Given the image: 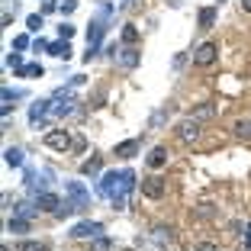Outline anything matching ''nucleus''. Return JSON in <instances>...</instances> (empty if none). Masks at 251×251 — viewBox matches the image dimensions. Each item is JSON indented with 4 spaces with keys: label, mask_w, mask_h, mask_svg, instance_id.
I'll return each instance as SVG.
<instances>
[{
    "label": "nucleus",
    "mask_w": 251,
    "mask_h": 251,
    "mask_svg": "<svg viewBox=\"0 0 251 251\" xmlns=\"http://www.w3.org/2000/svg\"><path fill=\"white\" fill-rule=\"evenodd\" d=\"M49 184H52V171H39V168H26L23 171V187H26V193H29L32 200L39 197V193L49 190Z\"/></svg>",
    "instance_id": "nucleus-1"
},
{
    "label": "nucleus",
    "mask_w": 251,
    "mask_h": 251,
    "mask_svg": "<svg viewBox=\"0 0 251 251\" xmlns=\"http://www.w3.org/2000/svg\"><path fill=\"white\" fill-rule=\"evenodd\" d=\"M103 232H106V226L100 219H81V222H74V226H71L68 235L77 238V242H94V238H100Z\"/></svg>",
    "instance_id": "nucleus-2"
},
{
    "label": "nucleus",
    "mask_w": 251,
    "mask_h": 251,
    "mask_svg": "<svg viewBox=\"0 0 251 251\" xmlns=\"http://www.w3.org/2000/svg\"><path fill=\"white\" fill-rule=\"evenodd\" d=\"M123 177H126V168L123 171H103V174H100V184H97V193L113 200L119 193V187H123Z\"/></svg>",
    "instance_id": "nucleus-3"
},
{
    "label": "nucleus",
    "mask_w": 251,
    "mask_h": 251,
    "mask_svg": "<svg viewBox=\"0 0 251 251\" xmlns=\"http://www.w3.org/2000/svg\"><path fill=\"white\" fill-rule=\"evenodd\" d=\"M65 197H71V203L77 206V213H87L90 206V193L81 180H65Z\"/></svg>",
    "instance_id": "nucleus-4"
},
{
    "label": "nucleus",
    "mask_w": 251,
    "mask_h": 251,
    "mask_svg": "<svg viewBox=\"0 0 251 251\" xmlns=\"http://www.w3.org/2000/svg\"><path fill=\"white\" fill-rule=\"evenodd\" d=\"M216 58H219V42H213V39L193 49V65H197V68H209V65H216Z\"/></svg>",
    "instance_id": "nucleus-5"
},
{
    "label": "nucleus",
    "mask_w": 251,
    "mask_h": 251,
    "mask_svg": "<svg viewBox=\"0 0 251 251\" xmlns=\"http://www.w3.org/2000/svg\"><path fill=\"white\" fill-rule=\"evenodd\" d=\"M116 65L123 68V71H135V68L142 65V49H139V45H119Z\"/></svg>",
    "instance_id": "nucleus-6"
},
{
    "label": "nucleus",
    "mask_w": 251,
    "mask_h": 251,
    "mask_svg": "<svg viewBox=\"0 0 251 251\" xmlns=\"http://www.w3.org/2000/svg\"><path fill=\"white\" fill-rule=\"evenodd\" d=\"M52 110H55V100H52V97L29 103V126H32V129H36V126H45V119L52 116Z\"/></svg>",
    "instance_id": "nucleus-7"
},
{
    "label": "nucleus",
    "mask_w": 251,
    "mask_h": 251,
    "mask_svg": "<svg viewBox=\"0 0 251 251\" xmlns=\"http://www.w3.org/2000/svg\"><path fill=\"white\" fill-rule=\"evenodd\" d=\"M132 190H135V171H132V168H126L123 187H119V193L110 200V203H113V209H126V206H129V197H132Z\"/></svg>",
    "instance_id": "nucleus-8"
},
{
    "label": "nucleus",
    "mask_w": 251,
    "mask_h": 251,
    "mask_svg": "<svg viewBox=\"0 0 251 251\" xmlns=\"http://www.w3.org/2000/svg\"><path fill=\"white\" fill-rule=\"evenodd\" d=\"M164 190H168V180L161 177V174H148V177H142V193H145L148 200H161Z\"/></svg>",
    "instance_id": "nucleus-9"
},
{
    "label": "nucleus",
    "mask_w": 251,
    "mask_h": 251,
    "mask_svg": "<svg viewBox=\"0 0 251 251\" xmlns=\"http://www.w3.org/2000/svg\"><path fill=\"white\" fill-rule=\"evenodd\" d=\"M174 132H177V139L180 142H197L200 139V119H193V116H187V119H180L177 126H174Z\"/></svg>",
    "instance_id": "nucleus-10"
},
{
    "label": "nucleus",
    "mask_w": 251,
    "mask_h": 251,
    "mask_svg": "<svg viewBox=\"0 0 251 251\" xmlns=\"http://www.w3.org/2000/svg\"><path fill=\"white\" fill-rule=\"evenodd\" d=\"M42 142H45L49 148H55V151H68V148L74 145V139L65 132V129H52V132H45Z\"/></svg>",
    "instance_id": "nucleus-11"
},
{
    "label": "nucleus",
    "mask_w": 251,
    "mask_h": 251,
    "mask_svg": "<svg viewBox=\"0 0 251 251\" xmlns=\"http://www.w3.org/2000/svg\"><path fill=\"white\" fill-rule=\"evenodd\" d=\"M168 158H171L168 145H155L145 155V164H148V171H161V168H168Z\"/></svg>",
    "instance_id": "nucleus-12"
},
{
    "label": "nucleus",
    "mask_w": 251,
    "mask_h": 251,
    "mask_svg": "<svg viewBox=\"0 0 251 251\" xmlns=\"http://www.w3.org/2000/svg\"><path fill=\"white\" fill-rule=\"evenodd\" d=\"M139 151H142V139H126V142H119V145L113 148V155H116V158H123V161L135 158Z\"/></svg>",
    "instance_id": "nucleus-13"
},
{
    "label": "nucleus",
    "mask_w": 251,
    "mask_h": 251,
    "mask_svg": "<svg viewBox=\"0 0 251 251\" xmlns=\"http://www.w3.org/2000/svg\"><path fill=\"white\" fill-rule=\"evenodd\" d=\"M216 20H219V7H203L197 13V29L200 32H209L216 26Z\"/></svg>",
    "instance_id": "nucleus-14"
},
{
    "label": "nucleus",
    "mask_w": 251,
    "mask_h": 251,
    "mask_svg": "<svg viewBox=\"0 0 251 251\" xmlns=\"http://www.w3.org/2000/svg\"><path fill=\"white\" fill-rule=\"evenodd\" d=\"M61 203H65V200H61L58 193H52V190H45V193H39V197H36V206L42 209V213H55Z\"/></svg>",
    "instance_id": "nucleus-15"
},
{
    "label": "nucleus",
    "mask_w": 251,
    "mask_h": 251,
    "mask_svg": "<svg viewBox=\"0 0 251 251\" xmlns=\"http://www.w3.org/2000/svg\"><path fill=\"white\" fill-rule=\"evenodd\" d=\"M3 164H7V168H23V164H26V151H23L20 145L3 148Z\"/></svg>",
    "instance_id": "nucleus-16"
},
{
    "label": "nucleus",
    "mask_w": 251,
    "mask_h": 251,
    "mask_svg": "<svg viewBox=\"0 0 251 251\" xmlns=\"http://www.w3.org/2000/svg\"><path fill=\"white\" fill-rule=\"evenodd\" d=\"M171 113H174V103H164V106H158V110L151 113V119H148V129H151V132H155V129H161V126L171 119Z\"/></svg>",
    "instance_id": "nucleus-17"
},
{
    "label": "nucleus",
    "mask_w": 251,
    "mask_h": 251,
    "mask_svg": "<svg viewBox=\"0 0 251 251\" xmlns=\"http://www.w3.org/2000/svg\"><path fill=\"white\" fill-rule=\"evenodd\" d=\"M174 242V226H155L151 229V245H158V248H164V245Z\"/></svg>",
    "instance_id": "nucleus-18"
},
{
    "label": "nucleus",
    "mask_w": 251,
    "mask_h": 251,
    "mask_svg": "<svg viewBox=\"0 0 251 251\" xmlns=\"http://www.w3.org/2000/svg\"><path fill=\"white\" fill-rule=\"evenodd\" d=\"M81 174H84V177H100V174H103V158L90 155L87 161H81Z\"/></svg>",
    "instance_id": "nucleus-19"
},
{
    "label": "nucleus",
    "mask_w": 251,
    "mask_h": 251,
    "mask_svg": "<svg viewBox=\"0 0 251 251\" xmlns=\"http://www.w3.org/2000/svg\"><path fill=\"white\" fill-rule=\"evenodd\" d=\"M42 209L36 206V200H23V203H13V216H23V219H36Z\"/></svg>",
    "instance_id": "nucleus-20"
},
{
    "label": "nucleus",
    "mask_w": 251,
    "mask_h": 251,
    "mask_svg": "<svg viewBox=\"0 0 251 251\" xmlns=\"http://www.w3.org/2000/svg\"><path fill=\"white\" fill-rule=\"evenodd\" d=\"M29 229H32V219H23V216L7 219V232H13V235H26Z\"/></svg>",
    "instance_id": "nucleus-21"
},
{
    "label": "nucleus",
    "mask_w": 251,
    "mask_h": 251,
    "mask_svg": "<svg viewBox=\"0 0 251 251\" xmlns=\"http://www.w3.org/2000/svg\"><path fill=\"white\" fill-rule=\"evenodd\" d=\"M71 42H68V39H58V42H52V49H49V55H55V58H61V61H68L71 58Z\"/></svg>",
    "instance_id": "nucleus-22"
},
{
    "label": "nucleus",
    "mask_w": 251,
    "mask_h": 251,
    "mask_svg": "<svg viewBox=\"0 0 251 251\" xmlns=\"http://www.w3.org/2000/svg\"><path fill=\"white\" fill-rule=\"evenodd\" d=\"M16 74H20V77H26V81H36V77H42V74H45V68L39 65V61H29V65H23Z\"/></svg>",
    "instance_id": "nucleus-23"
},
{
    "label": "nucleus",
    "mask_w": 251,
    "mask_h": 251,
    "mask_svg": "<svg viewBox=\"0 0 251 251\" xmlns=\"http://www.w3.org/2000/svg\"><path fill=\"white\" fill-rule=\"evenodd\" d=\"M119 45H139V26L135 23H126L123 36H119Z\"/></svg>",
    "instance_id": "nucleus-24"
},
{
    "label": "nucleus",
    "mask_w": 251,
    "mask_h": 251,
    "mask_svg": "<svg viewBox=\"0 0 251 251\" xmlns=\"http://www.w3.org/2000/svg\"><path fill=\"white\" fill-rule=\"evenodd\" d=\"M232 132H235V139L251 142V119H235L232 123Z\"/></svg>",
    "instance_id": "nucleus-25"
},
{
    "label": "nucleus",
    "mask_w": 251,
    "mask_h": 251,
    "mask_svg": "<svg viewBox=\"0 0 251 251\" xmlns=\"http://www.w3.org/2000/svg\"><path fill=\"white\" fill-rule=\"evenodd\" d=\"M23 97H26V90H20V87H10V84L0 87V100L3 103H13V100H23Z\"/></svg>",
    "instance_id": "nucleus-26"
},
{
    "label": "nucleus",
    "mask_w": 251,
    "mask_h": 251,
    "mask_svg": "<svg viewBox=\"0 0 251 251\" xmlns=\"http://www.w3.org/2000/svg\"><path fill=\"white\" fill-rule=\"evenodd\" d=\"M71 113H74V100H61V103H55L52 116L55 119H65V116H71Z\"/></svg>",
    "instance_id": "nucleus-27"
},
{
    "label": "nucleus",
    "mask_w": 251,
    "mask_h": 251,
    "mask_svg": "<svg viewBox=\"0 0 251 251\" xmlns=\"http://www.w3.org/2000/svg\"><path fill=\"white\" fill-rule=\"evenodd\" d=\"M42 26H45V13H29L26 16V29L29 32H39Z\"/></svg>",
    "instance_id": "nucleus-28"
},
{
    "label": "nucleus",
    "mask_w": 251,
    "mask_h": 251,
    "mask_svg": "<svg viewBox=\"0 0 251 251\" xmlns=\"http://www.w3.org/2000/svg\"><path fill=\"white\" fill-rule=\"evenodd\" d=\"M71 213H77V206H74V203H71V200H65V203H61V206L58 209H55V219H68V216H71Z\"/></svg>",
    "instance_id": "nucleus-29"
},
{
    "label": "nucleus",
    "mask_w": 251,
    "mask_h": 251,
    "mask_svg": "<svg viewBox=\"0 0 251 251\" xmlns=\"http://www.w3.org/2000/svg\"><path fill=\"white\" fill-rule=\"evenodd\" d=\"M3 65H7V68H13V71H20V68L26 65V61H23V55H20V52H10L7 58H3Z\"/></svg>",
    "instance_id": "nucleus-30"
},
{
    "label": "nucleus",
    "mask_w": 251,
    "mask_h": 251,
    "mask_svg": "<svg viewBox=\"0 0 251 251\" xmlns=\"http://www.w3.org/2000/svg\"><path fill=\"white\" fill-rule=\"evenodd\" d=\"M77 10V0H61L58 3V13H61V20H68V16Z\"/></svg>",
    "instance_id": "nucleus-31"
},
{
    "label": "nucleus",
    "mask_w": 251,
    "mask_h": 251,
    "mask_svg": "<svg viewBox=\"0 0 251 251\" xmlns=\"http://www.w3.org/2000/svg\"><path fill=\"white\" fill-rule=\"evenodd\" d=\"M74 23H68V20H61V26H58V39H68V42H71V36H74Z\"/></svg>",
    "instance_id": "nucleus-32"
},
{
    "label": "nucleus",
    "mask_w": 251,
    "mask_h": 251,
    "mask_svg": "<svg viewBox=\"0 0 251 251\" xmlns=\"http://www.w3.org/2000/svg\"><path fill=\"white\" fill-rule=\"evenodd\" d=\"M13 49L16 52H26V49H32V39L29 36H13Z\"/></svg>",
    "instance_id": "nucleus-33"
},
{
    "label": "nucleus",
    "mask_w": 251,
    "mask_h": 251,
    "mask_svg": "<svg viewBox=\"0 0 251 251\" xmlns=\"http://www.w3.org/2000/svg\"><path fill=\"white\" fill-rule=\"evenodd\" d=\"M49 49H52V42H49V39H42V36H39V39H32V52H49Z\"/></svg>",
    "instance_id": "nucleus-34"
},
{
    "label": "nucleus",
    "mask_w": 251,
    "mask_h": 251,
    "mask_svg": "<svg viewBox=\"0 0 251 251\" xmlns=\"http://www.w3.org/2000/svg\"><path fill=\"white\" fill-rule=\"evenodd\" d=\"M90 248H113V238L110 235H100V238H94V242H90Z\"/></svg>",
    "instance_id": "nucleus-35"
},
{
    "label": "nucleus",
    "mask_w": 251,
    "mask_h": 251,
    "mask_svg": "<svg viewBox=\"0 0 251 251\" xmlns=\"http://www.w3.org/2000/svg\"><path fill=\"white\" fill-rule=\"evenodd\" d=\"M16 248H26V251H39V248H45V242H32V238H26V242H20Z\"/></svg>",
    "instance_id": "nucleus-36"
},
{
    "label": "nucleus",
    "mask_w": 251,
    "mask_h": 251,
    "mask_svg": "<svg viewBox=\"0 0 251 251\" xmlns=\"http://www.w3.org/2000/svg\"><path fill=\"white\" fill-rule=\"evenodd\" d=\"M190 116H193V119H203V116H213V103H203V106H200V110H197V113H190Z\"/></svg>",
    "instance_id": "nucleus-37"
},
{
    "label": "nucleus",
    "mask_w": 251,
    "mask_h": 251,
    "mask_svg": "<svg viewBox=\"0 0 251 251\" xmlns=\"http://www.w3.org/2000/svg\"><path fill=\"white\" fill-rule=\"evenodd\" d=\"M58 3L61 0H42V13H58Z\"/></svg>",
    "instance_id": "nucleus-38"
},
{
    "label": "nucleus",
    "mask_w": 251,
    "mask_h": 251,
    "mask_svg": "<svg viewBox=\"0 0 251 251\" xmlns=\"http://www.w3.org/2000/svg\"><path fill=\"white\" fill-rule=\"evenodd\" d=\"M197 213L203 216V219H209V216H213L216 209H213V203H200V209H197Z\"/></svg>",
    "instance_id": "nucleus-39"
},
{
    "label": "nucleus",
    "mask_w": 251,
    "mask_h": 251,
    "mask_svg": "<svg viewBox=\"0 0 251 251\" xmlns=\"http://www.w3.org/2000/svg\"><path fill=\"white\" fill-rule=\"evenodd\" d=\"M84 81H87V77H84V74H74V77H71V87H81Z\"/></svg>",
    "instance_id": "nucleus-40"
},
{
    "label": "nucleus",
    "mask_w": 251,
    "mask_h": 251,
    "mask_svg": "<svg viewBox=\"0 0 251 251\" xmlns=\"http://www.w3.org/2000/svg\"><path fill=\"white\" fill-rule=\"evenodd\" d=\"M0 23H3V29H7L10 23H13V13H10V10H3V20H0Z\"/></svg>",
    "instance_id": "nucleus-41"
},
{
    "label": "nucleus",
    "mask_w": 251,
    "mask_h": 251,
    "mask_svg": "<svg viewBox=\"0 0 251 251\" xmlns=\"http://www.w3.org/2000/svg\"><path fill=\"white\" fill-rule=\"evenodd\" d=\"M238 3H242V10H245V13H251V0H238Z\"/></svg>",
    "instance_id": "nucleus-42"
},
{
    "label": "nucleus",
    "mask_w": 251,
    "mask_h": 251,
    "mask_svg": "<svg viewBox=\"0 0 251 251\" xmlns=\"http://www.w3.org/2000/svg\"><path fill=\"white\" fill-rule=\"evenodd\" d=\"M113 3H116V7H126V3H132V0H113Z\"/></svg>",
    "instance_id": "nucleus-43"
}]
</instances>
